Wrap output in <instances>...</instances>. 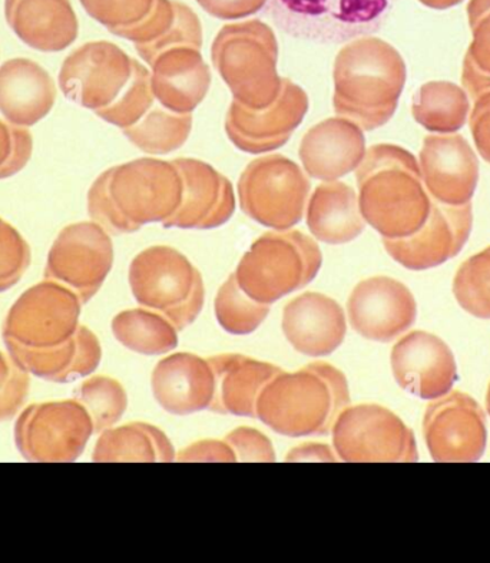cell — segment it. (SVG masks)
<instances>
[{
    "label": "cell",
    "instance_id": "cell-1",
    "mask_svg": "<svg viewBox=\"0 0 490 563\" xmlns=\"http://www.w3.org/2000/svg\"><path fill=\"white\" fill-rule=\"evenodd\" d=\"M183 183L172 161L140 158L99 175L88 192L91 219L110 234L164 222L181 206Z\"/></svg>",
    "mask_w": 490,
    "mask_h": 563
},
{
    "label": "cell",
    "instance_id": "cell-2",
    "mask_svg": "<svg viewBox=\"0 0 490 563\" xmlns=\"http://www.w3.org/2000/svg\"><path fill=\"white\" fill-rule=\"evenodd\" d=\"M407 79V63L393 45L380 37H357L334 59V111L363 131H375L398 111Z\"/></svg>",
    "mask_w": 490,
    "mask_h": 563
},
{
    "label": "cell",
    "instance_id": "cell-3",
    "mask_svg": "<svg viewBox=\"0 0 490 563\" xmlns=\"http://www.w3.org/2000/svg\"><path fill=\"white\" fill-rule=\"evenodd\" d=\"M356 179L363 219L383 239H404L425 224L432 198L410 151L394 144L370 146Z\"/></svg>",
    "mask_w": 490,
    "mask_h": 563
},
{
    "label": "cell",
    "instance_id": "cell-4",
    "mask_svg": "<svg viewBox=\"0 0 490 563\" xmlns=\"http://www.w3.org/2000/svg\"><path fill=\"white\" fill-rule=\"evenodd\" d=\"M348 406L346 376L332 364L315 362L299 372L278 373L258 397L256 413L281 437H323Z\"/></svg>",
    "mask_w": 490,
    "mask_h": 563
},
{
    "label": "cell",
    "instance_id": "cell-5",
    "mask_svg": "<svg viewBox=\"0 0 490 563\" xmlns=\"http://www.w3.org/2000/svg\"><path fill=\"white\" fill-rule=\"evenodd\" d=\"M211 60L234 101L244 107L264 110L281 91L277 36L260 19L223 26L211 46Z\"/></svg>",
    "mask_w": 490,
    "mask_h": 563
},
{
    "label": "cell",
    "instance_id": "cell-6",
    "mask_svg": "<svg viewBox=\"0 0 490 563\" xmlns=\"http://www.w3.org/2000/svg\"><path fill=\"white\" fill-rule=\"evenodd\" d=\"M323 254L299 230L270 231L254 241L235 269L238 286L253 300L272 305L318 277Z\"/></svg>",
    "mask_w": 490,
    "mask_h": 563
},
{
    "label": "cell",
    "instance_id": "cell-7",
    "mask_svg": "<svg viewBox=\"0 0 490 563\" xmlns=\"http://www.w3.org/2000/svg\"><path fill=\"white\" fill-rule=\"evenodd\" d=\"M398 0H268L266 13L287 35L320 45L346 44L385 26Z\"/></svg>",
    "mask_w": 490,
    "mask_h": 563
},
{
    "label": "cell",
    "instance_id": "cell-8",
    "mask_svg": "<svg viewBox=\"0 0 490 563\" xmlns=\"http://www.w3.org/2000/svg\"><path fill=\"white\" fill-rule=\"evenodd\" d=\"M130 286L140 306L164 314L178 331L194 323L204 307L201 273L168 245H155L132 260Z\"/></svg>",
    "mask_w": 490,
    "mask_h": 563
},
{
    "label": "cell",
    "instance_id": "cell-9",
    "mask_svg": "<svg viewBox=\"0 0 490 563\" xmlns=\"http://www.w3.org/2000/svg\"><path fill=\"white\" fill-rule=\"evenodd\" d=\"M82 301L68 287L52 280L36 284L18 298L3 323L11 356L54 352L73 342Z\"/></svg>",
    "mask_w": 490,
    "mask_h": 563
},
{
    "label": "cell",
    "instance_id": "cell-10",
    "mask_svg": "<svg viewBox=\"0 0 490 563\" xmlns=\"http://www.w3.org/2000/svg\"><path fill=\"white\" fill-rule=\"evenodd\" d=\"M310 191L308 175L285 155L252 161L238 179L244 214L276 231L291 230L303 220Z\"/></svg>",
    "mask_w": 490,
    "mask_h": 563
},
{
    "label": "cell",
    "instance_id": "cell-11",
    "mask_svg": "<svg viewBox=\"0 0 490 563\" xmlns=\"http://www.w3.org/2000/svg\"><path fill=\"white\" fill-rule=\"evenodd\" d=\"M343 462H417L416 438L392 410L379 405L348 406L332 428Z\"/></svg>",
    "mask_w": 490,
    "mask_h": 563
},
{
    "label": "cell",
    "instance_id": "cell-12",
    "mask_svg": "<svg viewBox=\"0 0 490 563\" xmlns=\"http://www.w3.org/2000/svg\"><path fill=\"white\" fill-rule=\"evenodd\" d=\"M96 432L91 415L78 400L26 407L15 426V442L30 462H75Z\"/></svg>",
    "mask_w": 490,
    "mask_h": 563
},
{
    "label": "cell",
    "instance_id": "cell-13",
    "mask_svg": "<svg viewBox=\"0 0 490 563\" xmlns=\"http://www.w3.org/2000/svg\"><path fill=\"white\" fill-rule=\"evenodd\" d=\"M114 264L110 234L93 222L65 227L49 251L46 280L63 284L87 305L105 283Z\"/></svg>",
    "mask_w": 490,
    "mask_h": 563
},
{
    "label": "cell",
    "instance_id": "cell-14",
    "mask_svg": "<svg viewBox=\"0 0 490 563\" xmlns=\"http://www.w3.org/2000/svg\"><path fill=\"white\" fill-rule=\"evenodd\" d=\"M134 59L111 42H89L64 60L59 88L69 101L93 112L105 110L124 92Z\"/></svg>",
    "mask_w": 490,
    "mask_h": 563
},
{
    "label": "cell",
    "instance_id": "cell-15",
    "mask_svg": "<svg viewBox=\"0 0 490 563\" xmlns=\"http://www.w3.org/2000/svg\"><path fill=\"white\" fill-rule=\"evenodd\" d=\"M423 434L433 461L478 462L487 451V415L472 396L449 391L427 406Z\"/></svg>",
    "mask_w": 490,
    "mask_h": 563
},
{
    "label": "cell",
    "instance_id": "cell-16",
    "mask_svg": "<svg viewBox=\"0 0 490 563\" xmlns=\"http://www.w3.org/2000/svg\"><path fill=\"white\" fill-rule=\"evenodd\" d=\"M308 112V92L293 80L282 78L276 101L264 110H252L233 99L225 117V132L243 153L267 154L289 142Z\"/></svg>",
    "mask_w": 490,
    "mask_h": 563
},
{
    "label": "cell",
    "instance_id": "cell-17",
    "mask_svg": "<svg viewBox=\"0 0 490 563\" xmlns=\"http://www.w3.org/2000/svg\"><path fill=\"white\" fill-rule=\"evenodd\" d=\"M472 227V202L452 207L432 200L427 220L417 233L404 239H383V245L400 266L425 272L455 258L468 243Z\"/></svg>",
    "mask_w": 490,
    "mask_h": 563
},
{
    "label": "cell",
    "instance_id": "cell-18",
    "mask_svg": "<svg viewBox=\"0 0 490 563\" xmlns=\"http://www.w3.org/2000/svg\"><path fill=\"white\" fill-rule=\"evenodd\" d=\"M347 311L353 330L361 338L390 343L412 328L417 317V305L403 283L388 276H376L353 288Z\"/></svg>",
    "mask_w": 490,
    "mask_h": 563
},
{
    "label": "cell",
    "instance_id": "cell-19",
    "mask_svg": "<svg viewBox=\"0 0 490 563\" xmlns=\"http://www.w3.org/2000/svg\"><path fill=\"white\" fill-rule=\"evenodd\" d=\"M396 383L422 400L446 396L458 382V364L449 345L427 331H412L393 345L390 356Z\"/></svg>",
    "mask_w": 490,
    "mask_h": 563
},
{
    "label": "cell",
    "instance_id": "cell-20",
    "mask_svg": "<svg viewBox=\"0 0 490 563\" xmlns=\"http://www.w3.org/2000/svg\"><path fill=\"white\" fill-rule=\"evenodd\" d=\"M419 167L432 200L452 207L472 202L479 183V159L464 135H427L419 154Z\"/></svg>",
    "mask_w": 490,
    "mask_h": 563
},
{
    "label": "cell",
    "instance_id": "cell-21",
    "mask_svg": "<svg viewBox=\"0 0 490 563\" xmlns=\"http://www.w3.org/2000/svg\"><path fill=\"white\" fill-rule=\"evenodd\" d=\"M183 183L181 206L165 229L213 230L229 222L235 211L233 184L213 165L194 158L172 159Z\"/></svg>",
    "mask_w": 490,
    "mask_h": 563
},
{
    "label": "cell",
    "instance_id": "cell-22",
    "mask_svg": "<svg viewBox=\"0 0 490 563\" xmlns=\"http://www.w3.org/2000/svg\"><path fill=\"white\" fill-rule=\"evenodd\" d=\"M366 151L361 128L347 118L334 117L305 132L299 155L310 178L330 183L356 172Z\"/></svg>",
    "mask_w": 490,
    "mask_h": 563
},
{
    "label": "cell",
    "instance_id": "cell-23",
    "mask_svg": "<svg viewBox=\"0 0 490 563\" xmlns=\"http://www.w3.org/2000/svg\"><path fill=\"white\" fill-rule=\"evenodd\" d=\"M282 333L296 352L324 357L336 352L347 333L342 306L322 292H304L282 311Z\"/></svg>",
    "mask_w": 490,
    "mask_h": 563
},
{
    "label": "cell",
    "instance_id": "cell-24",
    "mask_svg": "<svg viewBox=\"0 0 490 563\" xmlns=\"http://www.w3.org/2000/svg\"><path fill=\"white\" fill-rule=\"evenodd\" d=\"M151 386L155 400L169 415L187 416L210 409L215 377L209 358L176 353L155 366Z\"/></svg>",
    "mask_w": 490,
    "mask_h": 563
},
{
    "label": "cell",
    "instance_id": "cell-25",
    "mask_svg": "<svg viewBox=\"0 0 490 563\" xmlns=\"http://www.w3.org/2000/svg\"><path fill=\"white\" fill-rule=\"evenodd\" d=\"M151 87L165 110L192 113L211 88V70L201 49L177 46L164 51L151 64Z\"/></svg>",
    "mask_w": 490,
    "mask_h": 563
},
{
    "label": "cell",
    "instance_id": "cell-26",
    "mask_svg": "<svg viewBox=\"0 0 490 563\" xmlns=\"http://www.w3.org/2000/svg\"><path fill=\"white\" fill-rule=\"evenodd\" d=\"M4 16L19 40L41 52H60L77 41L70 0H4Z\"/></svg>",
    "mask_w": 490,
    "mask_h": 563
},
{
    "label": "cell",
    "instance_id": "cell-27",
    "mask_svg": "<svg viewBox=\"0 0 490 563\" xmlns=\"http://www.w3.org/2000/svg\"><path fill=\"white\" fill-rule=\"evenodd\" d=\"M209 362L215 377L210 410L242 418H257L258 397L264 387L282 372L276 364L254 361L243 354H219Z\"/></svg>",
    "mask_w": 490,
    "mask_h": 563
},
{
    "label": "cell",
    "instance_id": "cell-28",
    "mask_svg": "<svg viewBox=\"0 0 490 563\" xmlns=\"http://www.w3.org/2000/svg\"><path fill=\"white\" fill-rule=\"evenodd\" d=\"M56 85L41 65L11 59L0 66V112L8 122L32 126L54 108Z\"/></svg>",
    "mask_w": 490,
    "mask_h": 563
},
{
    "label": "cell",
    "instance_id": "cell-29",
    "mask_svg": "<svg viewBox=\"0 0 490 563\" xmlns=\"http://www.w3.org/2000/svg\"><path fill=\"white\" fill-rule=\"evenodd\" d=\"M305 220L315 240L332 245L350 243L366 229L355 188L342 181L315 187L308 202Z\"/></svg>",
    "mask_w": 490,
    "mask_h": 563
},
{
    "label": "cell",
    "instance_id": "cell-30",
    "mask_svg": "<svg viewBox=\"0 0 490 563\" xmlns=\"http://www.w3.org/2000/svg\"><path fill=\"white\" fill-rule=\"evenodd\" d=\"M30 375L55 383H68L97 371L102 358L99 340L91 330L79 325L73 342L54 352L11 356Z\"/></svg>",
    "mask_w": 490,
    "mask_h": 563
},
{
    "label": "cell",
    "instance_id": "cell-31",
    "mask_svg": "<svg viewBox=\"0 0 490 563\" xmlns=\"http://www.w3.org/2000/svg\"><path fill=\"white\" fill-rule=\"evenodd\" d=\"M176 457L167 434L143 422L103 430L92 454L93 462H174Z\"/></svg>",
    "mask_w": 490,
    "mask_h": 563
},
{
    "label": "cell",
    "instance_id": "cell-32",
    "mask_svg": "<svg viewBox=\"0 0 490 563\" xmlns=\"http://www.w3.org/2000/svg\"><path fill=\"white\" fill-rule=\"evenodd\" d=\"M470 110L469 95L449 80L423 84L413 95L414 121L433 134H456L468 122Z\"/></svg>",
    "mask_w": 490,
    "mask_h": 563
},
{
    "label": "cell",
    "instance_id": "cell-33",
    "mask_svg": "<svg viewBox=\"0 0 490 563\" xmlns=\"http://www.w3.org/2000/svg\"><path fill=\"white\" fill-rule=\"evenodd\" d=\"M112 333L124 347L144 356H162L178 345V330L158 311L132 309L112 320Z\"/></svg>",
    "mask_w": 490,
    "mask_h": 563
},
{
    "label": "cell",
    "instance_id": "cell-34",
    "mask_svg": "<svg viewBox=\"0 0 490 563\" xmlns=\"http://www.w3.org/2000/svg\"><path fill=\"white\" fill-rule=\"evenodd\" d=\"M191 113H176L154 106L143 120L125 128L124 134L136 148L149 155L171 154L190 139Z\"/></svg>",
    "mask_w": 490,
    "mask_h": 563
},
{
    "label": "cell",
    "instance_id": "cell-35",
    "mask_svg": "<svg viewBox=\"0 0 490 563\" xmlns=\"http://www.w3.org/2000/svg\"><path fill=\"white\" fill-rule=\"evenodd\" d=\"M466 12L474 41L461 66V87L475 101L490 92V0H470Z\"/></svg>",
    "mask_w": 490,
    "mask_h": 563
},
{
    "label": "cell",
    "instance_id": "cell-36",
    "mask_svg": "<svg viewBox=\"0 0 490 563\" xmlns=\"http://www.w3.org/2000/svg\"><path fill=\"white\" fill-rule=\"evenodd\" d=\"M215 316L219 324L234 335L252 334L270 314V306L245 295L235 274L220 287L215 297Z\"/></svg>",
    "mask_w": 490,
    "mask_h": 563
},
{
    "label": "cell",
    "instance_id": "cell-37",
    "mask_svg": "<svg viewBox=\"0 0 490 563\" xmlns=\"http://www.w3.org/2000/svg\"><path fill=\"white\" fill-rule=\"evenodd\" d=\"M79 404L91 415L97 433L114 428L129 407V396L124 386L115 378L96 376L85 380L75 393Z\"/></svg>",
    "mask_w": 490,
    "mask_h": 563
},
{
    "label": "cell",
    "instance_id": "cell-38",
    "mask_svg": "<svg viewBox=\"0 0 490 563\" xmlns=\"http://www.w3.org/2000/svg\"><path fill=\"white\" fill-rule=\"evenodd\" d=\"M458 305L480 320H490V245L461 263L454 278Z\"/></svg>",
    "mask_w": 490,
    "mask_h": 563
},
{
    "label": "cell",
    "instance_id": "cell-39",
    "mask_svg": "<svg viewBox=\"0 0 490 563\" xmlns=\"http://www.w3.org/2000/svg\"><path fill=\"white\" fill-rule=\"evenodd\" d=\"M153 87H151V73L138 60L134 59V70L124 92L120 95L112 106L96 112L103 121L125 130L143 120L145 113L155 106Z\"/></svg>",
    "mask_w": 490,
    "mask_h": 563
},
{
    "label": "cell",
    "instance_id": "cell-40",
    "mask_svg": "<svg viewBox=\"0 0 490 563\" xmlns=\"http://www.w3.org/2000/svg\"><path fill=\"white\" fill-rule=\"evenodd\" d=\"M155 3L157 0H81L89 16L124 40L151 15Z\"/></svg>",
    "mask_w": 490,
    "mask_h": 563
},
{
    "label": "cell",
    "instance_id": "cell-41",
    "mask_svg": "<svg viewBox=\"0 0 490 563\" xmlns=\"http://www.w3.org/2000/svg\"><path fill=\"white\" fill-rule=\"evenodd\" d=\"M177 46H191L196 47V49H201L202 47L200 18L197 16V13L190 7L182 2H178L177 18L171 30L165 33L163 37H159L158 41L153 42V44L135 46V49L141 58L151 65L164 51L172 49V47Z\"/></svg>",
    "mask_w": 490,
    "mask_h": 563
},
{
    "label": "cell",
    "instance_id": "cell-42",
    "mask_svg": "<svg viewBox=\"0 0 490 563\" xmlns=\"http://www.w3.org/2000/svg\"><path fill=\"white\" fill-rule=\"evenodd\" d=\"M30 264V244L15 227L0 219V292L16 286Z\"/></svg>",
    "mask_w": 490,
    "mask_h": 563
},
{
    "label": "cell",
    "instance_id": "cell-43",
    "mask_svg": "<svg viewBox=\"0 0 490 563\" xmlns=\"http://www.w3.org/2000/svg\"><path fill=\"white\" fill-rule=\"evenodd\" d=\"M30 393V373L0 352V422L12 419Z\"/></svg>",
    "mask_w": 490,
    "mask_h": 563
},
{
    "label": "cell",
    "instance_id": "cell-44",
    "mask_svg": "<svg viewBox=\"0 0 490 563\" xmlns=\"http://www.w3.org/2000/svg\"><path fill=\"white\" fill-rule=\"evenodd\" d=\"M32 150L31 132L25 126L0 121V179L12 177L25 168Z\"/></svg>",
    "mask_w": 490,
    "mask_h": 563
},
{
    "label": "cell",
    "instance_id": "cell-45",
    "mask_svg": "<svg viewBox=\"0 0 490 563\" xmlns=\"http://www.w3.org/2000/svg\"><path fill=\"white\" fill-rule=\"evenodd\" d=\"M240 462H276L271 440L260 430L242 426L225 438Z\"/></svg>",
    "mask_w": 490,
    "mask_h": 563
},
{
    "label": "cell",
    "instance_id": "cell-46",
    "mask_svg": "<svg viewBox=\"0 0 490 563\" xmlns=\"http://www.w3.org/2000/svg\"><path fill=\"white\" fill-rule=\"evenodd\" d=\"M177 11V0H157L151 15L134 31H131L125 40L134 42L135 46L153 44L171 30L176 22Z\"/></svg>",
    "mask_w": 490,
    "mask_h": 563
},
{
    "label": "cell",
    "instance_id": "cell-47",
    "mask_svg": "<svg viewBox=\"0 0 490 563\" xmlns=\"http://www.w3.org/2000/svg\"><path fill=\"white\" fill-rule=\"evenodd\" d=\"M209 15L223 21H235L261 12L268 0H197Z\"/></svg>",
    "mask_w": 490,
    "mask_h": 563
},
{
    "label": "cell",
    "instance_id": "cell-48",
    "mask_svg": "<svg viewBox=\"0 0 490 563\" xmlns=\"http://www.w3.org/2000/svg\"><path fill=\"white\" fill-rule=\"evenodd\" d=\"M476 150L490 164V92L475 99V106L469 117Z\"/></svg>",
    "mask_w": 490,
    "mask_h": 563
},
{
    "label": "cell",
    "instance_id": "cell-49",
    "mask_svg": "<svg viewBox=\"0 0 490 563\" xmlns=\"http://www.w3.org/2000/svg\"><path fill=\"white\" fill-rule=\"evenodd\" d=\"M177 462H237V456L227 442L200 440L177 453Z\"/></svg>",
    "mask_w": 490,
    "mask_h": 563
},
{
    "label": "cell",
    "instance_id": "cell-50",
    "mask_svg": "<svg viewBox=\"0 0 490 563\" xmlns=\"http://www.w3.org/2000/svg\"><path fill=\"white\" fill-rule=\"evenodd\" d=\"M337 454H334L327 444L304 443L290 451L286 462H337Z\"/></svg>",
    "mask_w": 490,
    "mask_h": 563
},
{
    "label": "cell",
    "instance_id": "cell-51",
    "mask_svg": "<svg viewBox=\"0 0 490 563\" xmlns=\"http://www.w3.org/2000/svg\"><path fill=\"white\" fill-rule=\"evenodd\" d=\"M419 2L435 11H446V9L458 7L464 0H419Z\"/></svg>",
    "mask_w": 490,
    "mask_h": 563
},
{
    "label": "cell",
    "instance_id": "cell-52",
    "mask_svg": "<svg viewBox=\"0 0 490 563\" xmlns=\"http://www.w3.org/2000/svg\"><path fill=\"white\" fill-rule=\"evenodd\" d=\"M487 410L490 416V383H489L488 395H487Z\"/></svg>",
    "mask_w": 490,
    "mask_h": 563
}]
</instances>
